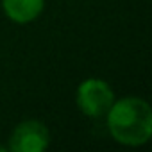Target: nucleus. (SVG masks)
Masks as SVG:
<instances>
[{"label": "nucleus", "instance_id": "f257e3e1", "mask_svg": "<svg viewBox=\"0 0 152 152\" xmlns=\"http://www.w3.org/2000/svg\"><path fill=\"white\" fill-rule=\"evenodd\" d=\"M111 138L125 147H141L152 138V109L141 97L115 100L106 113Z\"/></svg>", "mask_w": 152, "mask_h": 152}, {"label": "nucleus", "instance_id": "f03ea898", "mask_svg": "<svg viewBox=\"0 0 152 152\" xmlns=\"http://www.w3.org/2000/svg\"><path fill=\"white\" fill-rule=\"evenodd\" d=\"M113 102L115 91L104 79L90 77L83 81L75 91V104H77L79 111L90 118L106 116Z\"/></svg>", "mask_w": 152, "mask_h": 152}, {"label": "nucleus", "instance_id": "20e7f679", "mask_svg": "<svg viewBox=\"0 0 152 152\" xmlns=\"http://www.w3.org/2000/svg\"><path fill=\"white\" fill-rule=\"evenodd\" d=\"M45 9V0H2L4 15L18 23L25 25L34 22Z\"/></svg>", "mask_w": 152, "mask_h": 152}, {"label": "nucleus", "instance_id": "7ed1b4c3", "mask_svg": "<svg viewBox=\"0 0 152 152\" xmlns=\"http://www.w3.org/2000/svg\"><path fill=\"white\" fill-rule=\"evenodd\" d=\"M50 145V132L47 125L39 120H23L20 122L11 136L7 148L11 152H43Z\"/></svg>", "mask_w": 152, "mask_h": 152}, {"label": "nucleus", "instance_id": "39448f33", "mask_svg": "<svg viewBox=\"0 0 152 152\" xmlns=\"http://www.w3.org/2000/svg\"><path fill=\"white\" fill-rule=\"evenodd\" d=\"M0 150H7V148H6V147H0Z\"/></svg>", "mask_w": 152, "mask_h": 152}]
</instances>
